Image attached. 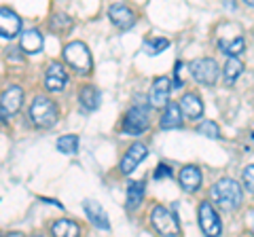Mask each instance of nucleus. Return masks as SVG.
I'll use <instances>...</instances> for the list:
<instances>
[{
	"label": "nucleus",
	"mask_w": 254,
	"mask_h": 237,
	"mask_svg": "<svg viewBox=\"0 0 254 237\" xmlns=\"http://www.w3.org/2000/svg\"><path fill=\"white\" fill-rule=\"evenodd\" d=\"M199 227L205 237H220V233H222L220 216L210 201L199 203Z\"/></svg>",
	"instance_id": "nucleus-8"
},
{
	"label": "nucleus",
	"mask_w": 254,
	"mask_h": 237,
	"mask_svg": "<svg viewBox=\"0 0 254 237\" xmlns=\"http://www.w3.org/2000/svg\"><path fill=\"white\" fill-rule=\"evenodd\" d=\"M197 133H201V136H205V138H212V140L220 138V129L214 121H203L199 127H197Z\"/></svg>",
	"instance_id": "nucleus-26"
},
{
	"label": "nucleus",
	"mask_w": 254,
	"mask_h": 237,
	"mask_svg": "<svg viewBox=\"0 0 254 237\" xmlns=\"http://www.w3.org/2000/svg\"><path fill=\"white\" fill-rule=\"evenodd\" d=\"M178 104H180L182 115H187L189 118H199L203 115V104H201V98L197 96V93H185Z\"/></svg>",
	"instance_id": "nucleus-16"
},
{
	"label": "nucleus",
	"mask_w": 254,
	"mask_h": 237,
	"mask_svg": "<svg viewBox=\"0 0 254 237\" xmlns=\"http://www.w3.org/2000/svg\"><path fill=\"white\" fill-rule=\"evenodd\" d=\"M161 129H174V127H180L182 125V110L178 102H170L163 110V117H161Z\"/></svg>",
	"instance_id": "nucleus-17"
},
{
	"label": "nucleus",
	"mask_w": 254,
	"mask_h": 237,
	"mask_svg": "<svg viewBox=\"0 0 254 237\" xmlns=\"http://www.w3.org/2000/svg\"><path fill=\"white\" fill-rule=\"evenodd\" d=\"M66 83H68V74L64 70V66L60 61H51L45 72V87L49 91H64Z\"/></svg>",
	"instance_id": "nucleus-13"
},
{
	"label": "nucleus",
	"mask_w": 254,
	"mask_h": 237,
	"mask_svg": "<svg viewBox=\"0 0 254 237\" xmlns=\"http://www.w3.org/2000/svg\"><path fill=\"white\" fill-rule=\"evenodd\" d=\"M4 237H26V235H23V233H17V231H15V233H6Z\"/></svg>",
	"instance_id": "nucleus-32"
},
{
	"label": "nucleus",
	"mask_w": 254,
	"mask_h": 237,
	"mask_svg": "<svg viewBox=\"0 0 254 237\" xmlns=\"http://www.w3.org/2000/svg\"><path fill=\"white\" fill-rule=\"evenodd\" d=\"M49 28L53 30V32L64 34L72 28V19H70V15H66V13H55L51 17V21H49Z\"/></svg>",
	"instance_id": "nucleus-24"
},
{
	"label": "nucleus",
	"mask_w": 254,
	"mask_h": 237,
	"mask_svg": "<svg viewBox=\"0 0 254 237\" xmlns=\"http://www.w3.org/2000/svg\"><path fill=\"white\" fill-rule=\"evenodd\" d=\"M19 30H21L19 15L11 9H6V6H0V36L13 38L19 34Z\"/></svg>",
	"instance_id": "nucleus-12"
},
{
	"label": "nucleus",
	"mask_w": 254,
	"mask_h": 237,
	"mask_svg": "<svg viewBox=\"0 0 254 237\" xmlns=\"http://www.w3.org/2000/svg\"><path fill=\"white\" fill-rule=\"evenodd\" d=\"M242 70H244V64H242L240 58H227V64H225V68H222V74H225V83H227V85H233L237 78H240Z\"/></svg>",
	"instance_id": "nucleus-22"
},
{
	"label": "nucleus",
	"mask_w": 254,
	"mask_h": 237,
	"mask_svg": "<svg viewBox=\"0 0 254 237\" xmlns=\"http://www.w3.org/2000/svg\"><path fill=\"white\" fill-rule=\"evenodd\" d=\"M83 208H85V214H87V218H89L91 223H93V227L102 229V231H108V229H110L108 214H106L104 208H102V205H100L98 201H93V199H85Z\"/></svg>",
	"instance_id": "nucleus-14"
},
{
	"label": "nucleus",
	"mask_w": 254,
	"mask_h": 237,
	"mask_svg": "<svg viewBox=\"0 0 254 237\" xmlns=\"http://www.w3.org/2000/svg\"><path fill=\"white\" fill-rule=\"evenodd\" d=\"M189 70H190V76H193L197 83H201V85H214L218 81V74H220L218 64L212 58L193 59L189 64Z\"/></svg>",
	"instance_id": "nucleus-6"
},
{
	"label": "nucleus",
	"mask_w": 254,
	"mask_h": 237,
	"mask_svg": "<svg viewBox=\"0 0 254 237\" xmlns=\"http://www.w3.org/2000/svg\"><path fill=\"white\" fill-rule=\"evenodd\" d=\"M246 225H248V231L254 235V210H248V214H246Z\"/></svg>",
	"instance_id": "nucleus-31"
},
{
	"label": "nucleus",
	"mask_w": 254,
	"mask_h": 237,
	"mask_svg": "<svg viewBox=\"0 0 254 237\" xmlns=\"http://www.w3.org/2000/svg\"><path fill=\"white\" fill-rule=\"evenodd\" d=\"M64 59L68 61L74 70H78L81 74L91 72L93 68V59H91V53H89V47L81 41H72L64 47Z\"/></svg>",
	"instance_id": "nucleus-3"
},
{
	"label": "nucleus",
	"mask_w": 254,
	"mask_h": 237,
	"mask_svg": "<svg viewBox=\"0 0 254 237\" xmlns=\"http://www.w3.org/2000/svg\"><path fill=\"white\" fill-rule=\"evenodd\" d=\"M172 176H174V174H172V170H170L165 163L159 165L157 172H155V178H157V180H161V178H172Z\"/></svg>",
	"instance_id": "nucleus-30"
},
{
	"label": "nucleus",
	"mask_w": 254,
	"mask_h": 237,
	"mask_svg": "<svg viewBox=\"0 0 254 237\" xmlns=\"http://www.w3.org/2000/svg\"><path fill=\"white\" fill-rule=\"evenodd\" d=\"M78 100H81V106L85 110H98L100 108V102H102V96L98 91V87L93 85H85L81 93H78Z\"/></svg>",
	"instance_id": "nucleus-19"
},
{
	"label": "nucleus",
	"mask_w": 254,
	"mask_h": 237,
	"mask_svg": "<svg viewBox=\"0 0 254 237\" xmlns=\"http://www.w3.org/2000/svg\"><path fill=\"white\" fill-rule=\"evenodd\" d=\"M144 193H146V184L144 182H131L129 186H127V210H138L140 203L144 201Z\"/></svg>",
	"instance_id": "nucleus-20"
},
{
	"label": "nucleus",
	"mask_w": 254,
	"mask_h": 237,
	"mask_svg": "<svg viewBox=\"0 0 254 237\" xmlns=\"http://www.w3.org/2000/svg\"><path fill=\"white\" fill-rule=\"evenodd\" d=\"M58 117H60V110H58V104L47 98V96H36L34 102L30 104V118L32 123L38 125V127H45L49 129L58 123Z\"/></svg>",
	"instance_id": "nucleus-2"
},
{
	"label": "nucleus",
	"mask_w": 254,
	"mask_h": 237,
	"mask_svg": "<svg viewBox=\"0 0 254 237\" xmlns=\"http://www.w3.org/2000/svg\"><path fill=\"white\" fill-rule=\"evenodd\" d=\"M170 91H172V83H170L168 76L155 78L153 87H150V96H148L150 106H155V108L168 106L170 104Z\"/></svg>",
	"instance_id": "nucleus-10"
},
{
	"label": "nucleus",
	"mask_w": 254,
	"mask_h": 237,
	"mask_svg": "<svg viewBox=\"0 0 254 237\" xmlns=\"http://www.w3.org/2000/svg\"><path fill=\"white\" fill-rule=\"evenodd\" d=\"M108 17H110V21H113L119 30H129L133 23H136V13H133V9H129L127 4H121V2H117V4L110 6V9H108Z\"/></svg>",
	"instance_id": "nucleus-11"
},
{
	"label": "nucleus",
	"mask_w": 254,
	"mask_h": 237,
	"mask_svg": "<svg viewBox=\"0 0 254 237\" xmlns=\"http://www.w3.org/2000/svg\"><path fill=\"white\" fill-rule=\"evenodd\" d=\"M32 237H43V235H32Z\"/></svg>",
	"instance_id": "nucleus-33"
},
{
	"label": "nucleus",
	"mask_w": 254,
	"mask_h": 237,
	"mask_svg": "<svg viewBox=\"0 0 254 237\" xmlns=\"http://www.w3.org/2000/svg\"><path fill=\"white\" fill-rule=\"evenodd\" d=\"M168 47H170V41H165V38H157V41H146L144 43V49H146L148 55H157L163 49H168Z\"/></svg>",
	"instance_id": "nucleus-27"
},
{
	"label": "nucleus",
	"mask_w": 254,
	"mask_h": 237,
	"mask_svg": "<svg viewBox=\"0 0 254 237\" xmlns=\"http://www.w3.org/2000/svg\"><path fill=\"white\" fill-rule=\"evenodd\" d=\"M21 102H23V89L19 85L6 87L2 98H0V121L6 123L9 121V117H13L15 113H19Z\"/></svg>",
	"instance_id": "nucleus-7"
},
{
	"label": "nucleus",
	"mask_w": 254,
	"mask_h": 237,
	"mask_svg": "<svg viewBox=\"0 0 254 237\" xmlns=\"http://www.w3.org/2000/svg\"><path fill=\"white\" fill-rule=\"evenodd\" d=\"M150 223H153L155 231L163 237H178V233H180L178 218L174 216V212L168 210L165 205H155L153 214H150Z\"/></svg>",
	"instance_id": "nucleus-4"
},
{
	"label": "nucleus",
	"mask_w": 254,
	"mask_h": 237,
	"mask_svg": "<svg viewBox=\"0 0 254 237\" xmlns=\"http://www.w3.org/2000/svg\"><path fill=\"white\" fill-rule=\"evenodd\" d=\"M242 182L246 186V191L254 195V165H246L242 172Z\"/></svg>",
	"instance_id": "nucleus-28"
},
{
	"label": "nucleus",
	"mask_w": 254,
	"mask_h": 237,
	"mask_svg": "<svg viewBox=\"0 0 254 237\" xmlns=\"http://www.w3.org/2000/svg\"><path fill=\"white\" fill-rule=\"evenodd\" d=\"M218 47H220V51L225 53L227 58H237L240 53H244L246 41H244V36H235V38H231V41H220Z\"/></svg>",
	"instance_id": "nucleus-23"
},
{
	"label": "nucleus",
	"mask_w": 254,
	"mask_h": 237,
	"mask_svg": "<svg viewBox=\"0 0 254 237\" xmlns=\"http://www.w3.org/2000/svg\"><path fill=\"white\" fill-rule=\"evenodd\" d=\"M19 45L26 53H38L43 49V34L38 32V30H26V32L21 34Z\"/></svg>",
	"instance_id": "nucleus-21"
},
{
	"label": "nucleus",
	"mask_w": 254,
	"mask_h": 237,
	"mask_svg": "<svg viewBox=\"0 0 254 237\" xmlns=\"http://www.w3.org/2000/svg\"><path fill=\"white\" fill-rule=\"evenodd\" d=\"M53 237H81V227L70 218H60L51 225Z\"/></svg>",
	"instance_id": "nucleus-18"
},
{
	"label": "nucleus",
	"mask_w": 254,
	"mask_h": 237,
	"mask_svg": "<svg viewBox=\"0 0 254 237\" xmlns=\"http://www.w3.org/2000/svg\"><path fill=\"white\" fill-rule=\"evenodd\" d=\"M178 180L185 191H197L201 184V170L197 165H185L178 174Z\"/></svg>",
	"instance_id": "nucleus-15"
},
{
	"label": "nucleus",
	"mask_w": 254,
	"mask_h": 237,
	"mask_svg": "<svg viewBox=\"0 0 254 237\" xmlns=\"http://www.w3.org/2000/svg\"><path fill=\"white\" fill-rule=\"evenodd\" d=\"M146 155H148V148L142 144V142H133V144L127 148V153L123 155V159H121V165H119V170H121V174H131L133 170L138 168V163L142 159H146Z\"/></svg>",
	"instance_id": "nucleus-9"
},
{
	"label": "nucleus",
	"mask_w": 254,
	"mask_h": 237,
	"mask_svg": "<svg viewBox=\"0 0 254 237\" xmlns=\"http://www.w3.org/2000/svg\"><path fill=\"white\" fill-rule=\"evenodd\" d=\"M150 127V115H148V106L136 104L127 110V115L123 118V131L131 133V136H140Z\"/></svg>",
	"instance_id": "nucleus-5"
},
{
	"label": "nucleus",
	"mask_w": 254,
	"mask_h": 237,
	"mask_svg": "<svg viewBox=\"0 0 254 237\" xmlns=\"http://www.w3.org/2000/svg\"><path fill=\"white\" fill-rule=\"evenodd\" d=\"M210 197H212V201L216 205H220L222 210L233 212L242 205V186L237 184L233 178H220L212 184Z\"/></svg>",
	"instance_id": "nucleus-1"
},
{
	"label": "nucleus",
	"mask_w": 254,
	"mask_h": 237,
	"mask_svg": "<svg viewBox=\"0 0 254 237\" xmlns=\"http://www.w3.org/2000/svg\"><path fill=\"white\" fill-rule=\"evenodd\" d=\"M180 70H182V61H176V66H174V85H172V89H180L182 87Z\"/></svg>",
	"instance_id": "nucleus-29"
},
{
	"label": "nucleus",
	"mask_w": 254,
	"mask_h": 237,
	"mask_svg": "<svg viewBox=\"0 0 254 237\" xmlns=\"http://www.w3.org/2000/svg\"><path fill=\"white\" fill-rule=\"evenodd\" d=\"M78 148V138L72 136V133H68V136H62L58 140V151L64 153V155H74Z\"/></svg>",
	"instance_id": "nucleus-25"
}]
</instances>
